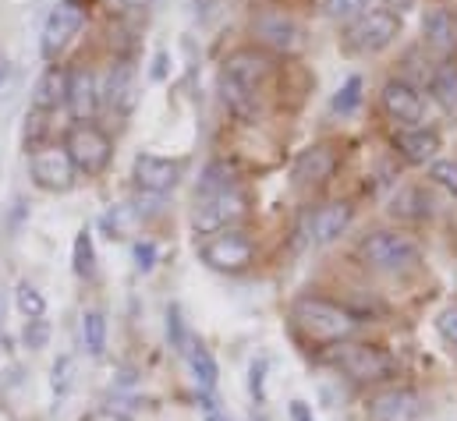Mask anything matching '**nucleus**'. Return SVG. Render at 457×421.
Returning <instances> with one entry per match:
<instances>
[{
    "label": "nucleus",
    "mask_w": 457,
    "mask_h": 421,
    "mask_svg": "<svg viewBox=\"0 0 457 421\" xmlns=\"http://www.w3.org/2000/svg\"><path fill=\"white\" fill-rule=\"evenodd\" d=\"M228 188H237V174H234L230 163L217 160V163H210L203 170V181H199V192L195 195H217V192H228Z\"/></svg>",
    "instance_id": "28"
},
{
    "label": "nucleus",
    "mask_w": 457,
    "mask_h": 421,
    "mask_svg": "<svg viewBox=\"0 0 457 421\" xmlns=\"http://www.w3.org/2000/svg\"><path fill=\"white\" fill-rule=\"evenodd\" d=\"M245 216H248V199H245L241 188H228V192H217V195H195L192 230L210 237V234L237 227Z\"/></svg>",
    "instance_id": "6"
},
{
    "label": "nucleus",
    "mask_w": 457,
    "mask_h": 421,
    "mask_svg": "<svg viewBox=\"0 0 457 421\" xmlns=\"http://www.w3.org/2000/svg\"><path fill=\"white\" fill-rule=\"evenodd\" d=\"M153 0H107V7L117 11V14H142Z\"/></svg>",
    "instance_id": "37"
},
{
    "label": "nucleus",
    "mask_w": 457,
    "mask_h": 421,
    "mask_svg": "<svg viewBox=\"0 0 457 421\" xmlns=\"http://www.w3.org/2000/svg\"><path fill=\"white\" fill-rule=\"evenodd\" d=\"M4 75H7V71H4V68H0V82H4Z\"/></svg>",
    "instance_id": "43"
},
{
    "label": "nucleus",
    "mask_w": 457,
    "mask_h": 421,
    "mask_svg": "<svg viewBox=\"0 0 457 421\" xmlns=\"http://www.w3.org/2000/svg\"><path fill=\"white\" fill-rule=\"evenodd\" d=\"M369 415L372 421H419L422 418V397L408 386H390L372 397Z\"/></svg>",
    "instance_id": "15"
},
{
    "label": "nucleus",
    "mask_w": 457,
    "mask_h": 421,
    "mask_svg": "<svg viewBox=\"0 0 457 421\" xmlns=\"http://www.w3.org/2000/svg\"><path fill=\"white\" fill-rule=\"evenodd\" d=\"M358 103H361V78L351 75L341 89H337V96H334V113H341L344 117V113H351Z\"/></svg>",
    "instance_id": "32"
},
{
    "label": "nucleus",
    "mask_w": 457,
    "mask_h": 421,
    "mask_svg": "<svg viewBox=\"0 0 457 421\" xmlns=\"http://www.w3.org/2000/svg\"><path fill=\"white\" fill-rule=\"evenodd\" d=\"M262 376H266V361L259 358L255 365H252V379H248V386H252V393H255V400H262L266 393H262Z\"/></svg>",
    "instance_id": "39"
},
{
    "label": "nucleus",
    "mask_w": 457,
    "mask_h": 421,
    "mask_svg": "<svg viewBox=\"0 0 457 421\" xmlns=\"http://www.w3.org/2000/svg\"><path fill=\"white\" fill-rule=\"evenodd\" d=\"M354 219V206L351 202H327V206H316L309 216V241L312 244H330L337 241L344 230L351 227Z\"/></svg>",
    "instance_id": "17"
},
{
    "label": "nucleus",
    "mask_w": 457,
    "mask_h": 421,
    "mask_svg": "<svg viewBox=\"0 0 457 421\" xmlns=\"http://www.w3.org/2000/svg\"><path fill=\"white\" fill-rule=\"evenodd\" d=\"M429 177H433V185H440V188L457 202V160H447V156L440 160V156H436V160L429 163Z\"/></svg>",
    "instance_id": "30"
},
{
    "label": "nucleus",
    "mask_w": 457,
    "mask_h": 421,
    "mask_svg": "<svg viewBox=\"0 0 457 421\" xmlns=\"http://www.w3.org/2000/svg\"><path fill=\"white\" fill-rule=\"evenodd\" d=\"M386 4V11H394V14H401V11H408L415 0H383Z\"/></svg>",
    "instance_id": "41"
},
{
    "label": "nucleus",
    "mask_w": 457,
    "mask_h": 421,
    "mask_svg": "<svg viewBox=\"0 0 457 421\" xmlns=\"http://www.w3.org/2000/svg\"><path fill=\"white\" fill-rule=\"evenodd\" d=\"M185 361H188V368H192V379H195V386L199 390H217V383H220V368H217V358L210 354V347L203 343V340H188V347H185Z\"/></svg>",
    "instance_id": "22"
},
{
    "label": "nucleus",
    "mask_w": 457,
    "mask_h": 421,
    "mask_svg": "<svg viewBox=\"0 0 457 421\" xmlns=\"http://www.w3.org/2000/svg\"><path fill=\"white\" fill-rule=\"evenodd\" d=\"M429 93H433L436 106L457 120V64H440L429 75Z\"/></svg>",
    "instance_id": "23"
},
{
    "label": "nucleus",
    "mask_w": 457,
    "mask_h": 421,
    "mask_svg": "<svg viewBox=\"0 0 457 421\" xmlns=\"http://www.w3.org/2000/svg\"><path fill=\"white\" fill-rule=\"evenodd\" d=\"M82 343L93 358H104L107 351V318L100 309H86L82 312Z\"/></svg>",
    "instance_id": "26"
},
{
    "label": "nucleus",
    "mask_w": 457,
    "mask_h": 421,
    "mask_svg": "<svg viewBox=\"0 0 457 421\" xmlns=\"http://www.w3.org/2000/svg\"><path fill=\"white\" fill-rule=\"evenodd\" d=\"M64 103H68V71L61 64H50L32 86V110L36 113H57Z\"/></svg>",
    "instance_id": "19"
},
{
    "label": "nucleus",
    "mask_w": 457,
    "mask_h": 421,
    "mask_svg": "<svg viewBox=\"0 0 457 421\" xmlns=\"http://www.w3.org/2000/svg\"><path fill=\"white\" fill-rule=\"evenodd\" d=\"M252 36H255V43H259V50H273V54H298L302 46H305V32H302V25L287 14V11H280V7H266V11H259L255 18H252Z\"/></svg>",
    "instance_id": "9"
},
{
    "label": "nucleus",
    "mask_w": 457,
    "mask_h": 421,
    "mask_svg": "<svg viewBox=\"0 0 457 421\" xmlns=\"http://www.w3.org/2000/svg\"><path fill=\"white\" fill-rule=\"evenodd\" d=\"M64 153L71 156L79 177H96L111 167V156H114V142L111 135L93 124V120H82V124H71L68 135H64Z\"/></svg>",
    "instance_id": "3"
},
{
    "label": "nucleus",
    "mask_w": 457,
    "mask_h": 421,
    "mask_svg": "<svg viewBox=\"0 0 457 421\" xmlns=\"http://www.w3.org/2000/svg\"><path fill=\"white\" fill-rule=\"evenodd\" d=\"M138 100V89H135V71L117 64L107 75V86H100V103H107L114 113H128Z\"/></svg>",
    "instance_id": "21"
},
{
    "label": "nucleus",
    "mask_w": 457,
    "mask_h": 421,
    "mask_svg": "<svg viewBox=\"0 0 457 421\" xmlns=\"http://www.w3.org/2000/svg\"><path fill=\"white\" fill-rule=\"evenodd\" d=\"M358 259L372 273H408L422 262V244L404 230H376L358 241Z\"/></svg>",
    "instance_id": "2"
},
{
    "label": "nucleus",
    "mask_w": 457,
    "mask_h": 421,
    "mask_svg": "<svg viewBox=\"0 0 457 421\" xmlns=\"http://www.w3.org/2000/svg\"><path fill=\"white\" fill-rule=\"evenodd\" d=\"M291 421H316V418H312L309 404H302V400H291Z\"/></svg>",
    "instance_id": "40"
},
{
    "label": "nucleus",
    "mask_w": 457,
    "mask_h": 421,
    "mask_svg": "<svg viewBox=\"0 0 457 421\" xmlns=\"http://www.w3.org/2000/svg\"><path fill=\"white\" fill-rule=\"evenodd\" d=\"M372 0H323V14L334 21H354L358 14L369 11Z\"/></svg>",
    "instance_id": "31"
},
{
    "label": "nucleus",
    "mask_w": 457,
    "mask_h": 421,
    "mask_svg": "<svg viewBox=\"0 0 457 421\" xmlns=\"http://www.w3.org/2000/svg\"><path fill=\"white\" fill-rule=\"evenodd\" d=\"M181 174H185L181 160L156 156V153H138L135 163H131V177H135V188L142 195H167V192H174Z\"/></svg>",
    "instance_id": "11"
},
{
    "label": "nucleus",
    "mask_w": 457,
    "mask_h": 421,
    "mask_svg": "<svg viewBox=\"0 0 457 421\" xmlns=\"http://www.w3.org/2000/svg\"><path fill=\"white\" fill-rule=\"evenodd\" d=\"M206 421H230V418L228 415H220L217 408H210V411H206Z\"/></svg>",
    "instance_id": "42"
},
{
    "label": "nucleus",
    "mask_w": 457,
    "mask_h": 421,
    "mask_svg": "<svg viewBox=\"0 0 457 421\" xmlns=\"http://www.w3.org/2000/svg\"><path fill=\"white\" fill-rule=\"evenodd\" d=\"M71 262H75V273H79L82 280H89V277L96 273V248H93V230H89V227H82V230L75 234Z\"/></svg>",
    "instance_id": "29"
},
{
    "label": "nucleus",
    "mask_w": 457,
    "mask_h": 421,
    "mask_svg": "<svg viewBox=\"0 0 457 421\" xmlns=\"http://www.w3.org/2000/svg\"><path fill=\"white\" fill-rule=\"evenodd\" d=\"M14 309L21 312L25 322H36V318L46 316V298H43V291H39L36 284L21 280V284L14 287Z\"/></svg>",
    "instance_id": "27"
},
{
    "label": "nucleus",
    "mask_w": 457,
    "mask_h": 421,
    "mask_svg": "<svg viewBox=\"0 0 457 421\" xmlns=\"http://www.w3.org/2000/svg\"><path fill=\"white\" fill-rule=\"evenodd\" d=\"M390 216H397V219H426V216H429V199H426L419 188L404 185V188H397L394 199H390Z\"/></svg>",
    "instance_id": "25"
},
{
    "label": "nucleus",
    "mask_w": 457,
    "mask_h": 421,
    "mask_svg": "<svg viewBox=\"0 0 457 421\" xmlns=\"http://www.w3.org/2000/svg\"><path fill=\"white\" fill-rule=\"evenodd\" d=\"M82 25H86V4L82 0H57V7L43 21V36H39L43 57L46 61H57L61 50L82 32Z\"/></svg>",
    "instance_id": "10"
},
{
    "label": "nucleus",
    "mask_w": 457,
    "mask_h": 421,
    "mask_svg": "<svg viewBox=\"0 0 457 421\" xmlns=\"http://www.w3.org/2000/svg\"><path fill=\"white\" fill-rule=\"evenodd\" d=\"M25 343H29V347H43V343H46V326H43V318H36V322L25 326Z\"/></svg>",
    "instance_id": "38"
},
{
    "label": "nucleus",
    "mask_w": 457,
    "mask_h": 421,
    "mask_svg": "<svg viewBox=\"0 0 457 421\" xmlns=\"http://www.w3.org/2000/svg\"><path fill=\"white\" fill-rule=\"evenodd\" d=\"M379 103L386 110V117L397 120L401 128H415V124H422V117H426V100H422V93H419L411 82H404V78L383 82Z\"/></svg>",
    "instance_id": "13"
},
{
    "label": "nucleus",
    "mask_w": 457,
    "mask_h": 421,
    "mask_svg": "<svg viewBox=\"0 0 457 421\" xmlns=\"http://www.w3.org/2000/svg\"><path fill=\"white\" fill-rule=\"evenodd\" d=\"M75 120H93L96 110H100V78L89 71V68H75L68 71V103Z\"/></svg>",
    "instance_id": "18"
},
{
    "label": "nucleus",
    "mask_w": 457,
    "mask_h": 421,
    "mask_svg": "<svg viewBox=\"0 0 457 421\" xmlns=\"http://www.w3.org/2000/svg\"><path fill=\"white\" fill-rule=\"evenodd\" d=\"M71 368H75V361L64 354V358H57V365H54V397L57 400H64L68 397V390H71Z\"/></svg>",
    "instance_id": "34"
},
{
    "label": "nucleus",
    "mask_w": 457,
    "mask_h": 421,
    "mask_svg": "<svg viewBox=\"0 0 457 421\" xmlns=\"http://www.w3.org/2000/svg\"><path fill=\"white\" fill-rule=\"evenodd\" d=\"M334 361L347 379L354 383H383L394 376V358L379 347V343H361V340H347L337 343Z\"/></svg>",
    "instance_id": "7"
},
{
    "label": "nucleus",
    "mask_w": 457,
    "mask_h": 421,
    "mask_svg": "<svg viewBox=\"0 0 457 421\" xmlns=\"http://www.w3.org/2000/svg\"><path fill=\"white\" fill-rule=\"evenodd\" d=\"M337 149L334 145H309L302 149V156L295 160V181L302 188H320L337 174Z\"/></svg>",
    "instance_id": "16"
},
{
    "label": "nucleus",
    "mask_w": 457,
    "mask_h": 421,
    "mask_svg": "<svg viewBox=\"0 0 457 421\" xmlns=\"http://www.w3.org/2000/svg\"><path fill=\"white\" fill-rule=\"evenodd\" d=\"M167 336H170L174 351H178V354H185V347H188L192 333H188V326H185V318H181V309H178V305H170V309H167Z\"/></svg>",
    "instance_id": "33"
},
{
    "label": "nucleus",
    "mask_w": 457,
    "mask_h": 421,
    "mask_svg": "<svg viewBox=\"0 0 457 421\" xmlns=\"http://www.w3.org/2000/svg\"><path fill=\"white\" fill-rule=\"evenodd\" d=\"M29 177H32L36 188L54 192V195H64V192L75 188L79 170H75L71 156L64 153V145H36L29 153Z\"/></svg>",
    "instance_id": "8"
},
{
    "label": "nucleus",
    "mask_w": 457,
    "mask_h": 421,
    "mask_svg": "<svg viewBox=\"0 0 457 421\" xmlns=\"http://www.w3.org/2000/svg\"><path fill=\"white\" fill-rule=\"evenodd\" d=\"M394 149L404 163L411 167H426L440 156V131L436 128H426V124H415V128H401L394 131Z\"/></svg>",
    "instance_id": "14"
},
{
    "label": "nucleus",
    "mask_w": 457,
    "mask_h": 421,
    "mask_svg": "<svg viewBox=\"0 0 457 421\" xmlns=\"http://www.w3.org/2000/svg\"><path fill=\"white\" fill-rule=\"evenodd\" d=\"M156 255H160V252H156L153 241H138V244H135V266H138L142 273H149V269L156 266Z\"/></svg>",
    "instance_id": "36"
},
{
    "label": "nucleus",
    "mask_w": 457,
    "mask_h": 421,
    "mask_svg": "<svg viewBox=\"0 0 457 421\" xmlns=\"http://www.w3.org/2000/svg\"><path fill=\"white\" fill-rule=\"evenodd\" d=\"M220 100H224V106H228L237 120H255L259 117V96L248 93V89H241V86H234L224 75H220Z\"/></svg>",
    "instance_id": "24"
},
{
    "label": "nucleus",
    "mask_w": 457,
    "mask_h": 421,
    "mask_svg": "<svg viewBox=\"0 0 457 421\" xmlns=\"http://www.w3.org/2000/svg\"><path fill=\"white\" fill-rule=\"evenodd\" d=\"M422 43L440 57L457 46V18L447 7H429L422 14Z\"/></svg>",
    "instance_id": "20"
},
{
    "label": "nucleus",
    "mask_w": 457,
    "mask_h": 421,
    "mask_svg": "<svg viewBox=\"0 0 457 421\" xmlns=\"http://www.w3.org/2000/svg\"><path fill=\"white\" fill-rule=\"evenodd\" d=\"M0 322H4V305H0Z\"/></svg>",
    "instance_id": "44"
},
{
    "label": "nucleus",
    "mask_w": 457,
    "mask_h": 421,
    "mask_svg": "<svg viewBox=\"0 0 457 421\" xmlns=\"http://www.w3.org/2000/svg\"><path fill=\"white\" fill-rule=\"evenodd\" d=\"M291 322L309 343H347L361 329V318L351 309H344L330 298H320V294L298 298L291 309Z\"/></svg>",
    "instance_id": "1"
},
{
    "label": "nucleus",
    "mask_w": 457,
    "mask_h": 421,
    "mask_svg": "<svg viewBox=\"0 0 457 421\" xmlns=\"http://www.w3.org/2000/svg\"><path fill=\"white\" fill-rule=\"evenodd\" d=\"M436 329H440V336H444L451 347H457V305H447V309L436 316Z\"/></svg>",
    "instance_id": "35"
},
{
    "label": "nucleus",
    "mask_w": 457,
    "mask_h": 421,
    "mask_svg": "<svg viewBox=\"0 0 457 421\" xmlns=\"http://www.w3.org/2000/svg\"><path fill=\"white\" fill-rule=\"evenodd\" d=\"M220 75L230 78L234 86H241V89H248V93L259 96L266 89V82L273 78V57L266 50H259V46H241V50L228 54Z\"/></svg>",
    "instance_id": "12"
},
{
    "label": "nucleus",
    "mask_w": 457,
    "mask_h": 421,
    "mask_svg": "<svg viewBox=\"0 0 457 421\" xmlns=\"http://www.w3.org/2000/svg\"><path fill=\"white\" fill-rule=\"evenodd\" d=\"M397 36H401V14H394L386 7H369L365 14L347 21V29H344V43L354 54H379Z\"/></svg>",
    "instance_id": "4"
},
{
    "label": "nucleus",
    "mask_w": 457,
    "mask_h": 421,
    "mask_svg": "<svg viewBox=\"0 0 457 421\" xmlns=\"http://www.w3.org/2000/svg\"><path fill=\"white\" fill-rule=\"evenodd\" d=\"M199 259L210 269L234 277V273H245L255 262V241L241 227H230V230H220V234H210L199 244Z\"/></svg>",
    "instance_id": "5"
}]
</instances>
